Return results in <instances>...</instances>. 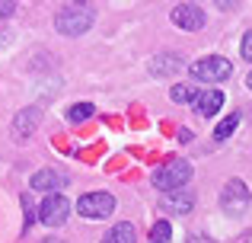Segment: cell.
Segmentation results:
<instances>
[{
	"instance_id": "obj_1",
	"label": "cell",
	"mask_w": 252,
	"mask_h": 243,
	"mask_svg": "<svg viewBox=\"0 0 252 243\" xmlns=\"http://www.w3.org/2000/svg\"><path fill=\"white\" fill-rule=\"evenodd\" d=\"M93 19H96V10H93L90 3H67V6L58 10L55 26H58V32H64V35H83V32L93 26Z\"/></svg>"
},
{
	"instance_id": "obj_2",
	"label": "cell",
	"mask_w": 252,
	"mask_h": 243,
	"mask_svg": "<svg viewBox=\"0 0 252 243\" xmlns=\"http://www.w3.org/2000/svg\"><path fill=\"white\" fill-rule=\"evenodd\" d=\"M189 179H191V163L182 160V157H172V160H166V163H163V167L154 173V186L160 189L163 195L179 192V189H182Z\"/></svg>"
},
{
	"instance_id": "obj_3",
	"label": "cell",
	"mask_w": 252,
	"mask_h": 243,
	"mask_svg": "<svg viewBox=\"0 0 252 243\" xmlns=\"http://www.w3.org/2000/svg\"><path fill=\"white\" fill-rule=\"evenodd\" d=\"M189 74H191V80H201V83H220L233 74V64L220 55H211V58H201V61L191 64Z\"/></svg>"
},
{
	"instance_id": "obj_4",
	"label": "cell",
	"mask_w": 252,
	"mask_h": 243,
	"mask_svg": "<svg viewBox=\"0 0 252 243\" xmlns=\"http://www.w3.org/2000/svg\"><path fill=\"white\" fill-rule=\"evenodd\" d=\"M112 211H115V199L109 192H86L77 199V214H83L90 221H102Z\"/></svg>"
},
{
	"instance_id": "obj_5",
	"label": "cell",
	"mask_w": 252,
	"mask_h": 243,
	"mask_svg": "<svg viewBox=\"0 0 252 243\" xmlns=\"http://www.w3.org/2000/svg\"><path fill=\"white\" fill-rule=\"evenodd\" d=\"M67 218H70V202L64 199L61 192L45 195V202L38 205V221H42L45 227H61Z\"/></svg>"
},
{
	"instance_id": "obj_6",
	"label": "cell",
	"mask_w": 252,
	"mask_h": 243,
	"mask_svg": "<svg viewBox=\"0 0 252 243\" xmlns=\"http://www.w3.org/2000/svg\"><path fill=\"white\" fill-rule=\"evenodd\" d=\"M220 208L227 214H233V218H240V214L249 208V189H246V182H243V179H230L227 186H223V192H220Z\"/></svg>"
},
{
	"instance_id": "obj_7",
	"label": "cell",
	"mask_w": 252,
	"mask_h": 243,
	"mask_svg": "<svg viewBox=\"0 0 252 243\" xmlns=\"http://www.w3.org/2000/svg\"><path fill=\"white\" fill-rule=\"evenodd\" d=\"M172 23L185 32H195V29L204 26V10L198 3H179L176 10H172Z\"/></svg>"
},
{
	"instance_id": "obj_8",
	"label": "cell",
	"mask_w": 252,
	"mask_h": 243,
	"mask_svg": "<svg viewBox=\"0 0 252 243\" xmlns=\"http://www.w3.org/2000/svg\"><path fill=\"white\" fill-rule=\"evenodd\" d=\"M64 182H67V176H64V170H58V167H45V170H38V173L32 176V189L48 192V195H55Z\"/></svg>"
},
{
	"instance_id": "obj_9",
	"label": "cell",
	"mask_w": 252,
	"mask_h": 243,
	"mask_svg": "<svg viewBox=\"0 0 252 243\" xmlns=\"http://www.w3.org/2000/svg\"><path fill=\"white\" fill-rule=\"evenodd\" d=\"M195 112L201 115V119H211V115H217L220 112V106H223V93L220 90H201V93H195Z\"/></svg>"
},
{
	"instance_id": "obj_10",
	"label": "cell",
	"mask_w": 252,
	"mask_h": 243,
	"mask_svg": "<svg viewBox=\"0 0 252 243\" xmlns=\"http://www.w3.org/2000/svg\"><path fill=\"white\" fill-rule=\"evenodd\" d=\"M38 119H42V112H38L35 106H29L26 112H19L16 119H13V141H26V138L35 131Z\"/></svg>"
},
{
	"instance_id": "obj_11",
	"label": "cell",
	"mask_w": 252,
	"mask_h": 243,
	"mask_svg": "<svg viewBox=\"0 0 252 243\" xmlns=\"http://www.w3.org/2000/svg\"><path fill=\"white\" fill-rule=\"evenodd\" d=\"M182 68H185L182 55H172V51L157 55L154 61H150V74H154V77H172V74H179Z\"/></svg>"
},
{
	"instance_id": "obj_12",
	"label": "cell",
	"mask_w": 252,
	"mask_h": 243,
	"mask_svg": "<svg viewBox=\"0 0 252 243\" xmlns=\"http://www.w3.org/2000/svg\"><path fill=\"white\" fill-rule=\"evenodd\" d=\"M191 205H195V199H191L189 192H169V195H163V202H160V208L169 211V214H189Z\"/></svg>"
},
{
	"instance_id": "obj_13",
	"label": "cell",
	"mask_w": 252,
	"mask_h": 243,
	"mask_svg": "<svg viewBox=\"0 0 252 243\" xmlns=\"http://www.w3.org/2000/svg\"><path fill=\"white\" fill-rule=\"evenodd\" d=\"M102 243H137L134 227H131L128 221H122V224H115L109 234H105V240H102Z\"/></svg>"
},
{
	"instance_id": "obj_14",
	"label": "cell",
	"mask_w": 252,
	"mask_h": 243,
	"mask_svg": "<svg viewBox=\"0 0 252 243\" xmlns=\"http://www.w3.org/2000/svg\"><path fill=\"white\" fill-rule=\"evenodd\" d=\"M169 240H172L169 221H157V224L150 227V243H169Z\"/></svg>"
},
{
	"instance_id": "obj_15",
	"label": "cell",
	"mask_w": 252,
	"mask_h": 243,
	"mask_svg": "<svg viewBox=\"0 0 252 243\" xmlns=\"http://www.w3.org/2000/svg\"><path fill=\"white\" fill-rule=\"evenodd\" d=\"M236 125H240V115H236V112H230V119H223L220 125H217L214 138H217V141H227V138H230V135L236 131Z\"/></svg>"
},
{
	"instance_id": "obj_16",
	"label": "cell",
	"mask_w": 252,
	"mask_h": 243,
	"mask_svg": "<svg viewBox=\"0 0 252 243\" xmlns=\"http://www.w3.org/2000/svg\"><path fill=\"white\" fill-rule=\"evenodd\" d=\"M93 112H96V106H93V103H80V106L67 109V119H70V122H86Z\"/></svg>"
},
{
	"instance_id": "obj_17",
	"label": "cell",
	"mask_w": 252,
	"mask_h": 243,
	"mask_svg": "<svg viewBox=\"0 0 252 243\" xmlns=\"http://www.w3.org/2000/svg\"><path fill=\"white\" fill-rule=\"evenodd\" d=\"M169 96H172V103H191V100H195L191 87H185V83H176V87L169 90Z\"/></svg>"
},
{
	"instance_id": "obj_18",
	"label": "cell",
	"mask_w": 252,
	"mask_h": 243,
	"mask_svg": "<svg viewBox=\"0 0 252 243\" xmlns=\"http://www.w3.org/2000/svg\"><path fill=\"white\" fill-rule=\"evenodd\" d=\"M23 208H26V227L35 221V205H32V199L29 195H23Z\"/></svg>"
},
{
	"instance_id": "obj_19",
	"label": "cell",
	"mask_w": 252,
	"mask_h": 243,
	"mask_svg": "<svg viewBox=\"0 0 252 243\" xmlns=\"http://www.w3.org/2000/svg\"><path fill=\"white\" fill-rule=\"evenodd\" d=\"M243 58H246V61H252V29L243 35Z\"/></svg>"
},
{
	"instance_id": "obj_20",
	"label": "cell",
	"mask_w": 252,
	"mask_h": 243,
	"mask_svg": "<svg viewBox=\"0 0 252 243\" xmlns=\"http://www.w3.org/2000/svg\"><path fill=\"white\" fill-rule=\"evenodd\" d=\"M13 10H16V3H0V19H6Z\"/></svg>"
},
{
	"instance_id": "obj_21",
	"label": "cell",
	"mask_w": 252,
	"mask_h": 243,
	"mask_svg": "<svg viewBox=\"0 0 252 243\" xmlns=\"http://www.w3.org/2000/svg\"><path fill=\"white\" fill-rule=\"evenodd\" d=\"M189 243H214V240H204V237H191Z\"/></svg>"
},
{
	"instance_id": "obj_22",
	"label": "cell",
	"mask_w": 252,
	"mask_h": 243,
	"mask_svg": "<svg viewBox=\"0 0 252 243\" xmlns=\"http://www.w3.org/2000/svg\"><path fill=\"white\" fill-rule=\"evenodd\" d=\"M246 87L252 90V70H249V77H246Z\"/></svg>"
},
{
	"instance_id": "obj_23",
	"label": "cell",
	"mask_w": 252,
	"mask_h": 243,
	"mask_svg": "<svg viewBox=\"0 0 252 243\" xmlns=\"http://www.w3.org/2000/svg\"><path fill=\"white\" fill-rule=\"evenodd\" d=\"M45 243H51V240H45Z\"/></svg>"
}]
</instances>
